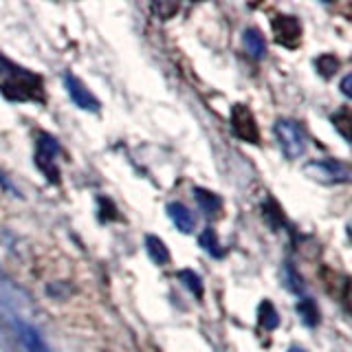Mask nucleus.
Masks as SVG:
<instances>
[{
  "label": "nucleus",
  "instance_id": "obj_1",
  "mask_svg": "<svg viewBox=\"0 0 352 352\" xmlns=\"http://www.w3.org/2000/svg\"><path fill=\"white\" fill-rule=\"evenodd\" d=\"M7 69L3 73L0 82V93L11 102H42L44 99V86L38 75H33L27 69H20L9 62H3Z\"/></svg>",
  "mask_w": 352,
  "mask_h": 352
},
{
  "label": "nucleus",
  "instance_id": "obj_2",
  "mask_svg": "<svg viewBox=\"0 0 352 352\" xmlns=\"http://www.w3.org/2000/svg\"><path fill=\"white\" fill-rule=\"evenodd\" d=\"M273 132H275V137H278V143L284 152V157L289 161H297L306 154L308 139H306V130L302 128L300 121L278 119L273 126Z\"/></svg>",
  "mask_w": 352,
  "mask_h": 352
},
{
  "label": "nucleus",
  "instance_id": "obj_3",
  "mask_svg": "<svg viewBox=\"0 0 352 352\" xmlns=\"http://www.w3.org/2000/svg\"><path fill=\"white\" fill-rule=\"evenodd\" d=\"M304 174L308 179L324 185H339V183H350V168L346 163L335 161V159H319V161H308L304 165Z\"/></svg>",
  "mask_w": 352,
  "mask_h": 352
},
{
  "label": "nucleus",
  "instance_id": "obj_4",
  "mask_svg": "<svg viewBox=\"0 0 352 352\" xmlns=\"http://www.w3.org/2000/svg\"><path fill=\"white\" fill-rule=\"evenodd\" d=\"M58 157H60V143L51 135H40L38 146H36V165L38 170L47 176L51 183L60 181V170H58Z\"/></svg>",
  "mask_w": 352,
  "mask_h": 352
},
{
  "label": "nucleus",
  "instance_id": "obj_5",
  "mask_svg": "<svg viewBox=\"0 0 352 352\" xmlns=\"http://www.w3.org/2000/svg\"><path fill=\"white\" fill-rule=\"evenodd\" d=\"M231 130L245 143H260V128L251 110L245 104H236L231 108Z\"/></svg>",
  "mask_w": 352,
  "mask_h": 352
},
{
  "label": "nucleus",
  "instance_id": "obj_6",
  "mask_svg": "<svg viewBox=\"0 0 352 352\" xmlns=\"http://www.w3.org/2000/svg\"><path fill=\"white\" fill-rule=\"evenodd\" d=\"M62 82H64L66 93H69V97H71V102L77 108L86 110V113H99L102 104H99V99L88 91V86L80 80V77L73 75V73H64Z\"/></svg>",
  "mask_w": 352,
  "mask_h": 352
},
{
  "label": "nucleus",
  "instance_id": "obj_7",
  "mask_svg": "<svg viewBox=\"0 0 352 352\" xmlns=\"http://www.w3.org/2000/svg\"><path fill=\"white\" fill-rule=\"evenodd\" d=\"M273 36L275 42L286 49H297L302 42V22L295 16H275L273 22Z\"/></svg>",
  "mask_w": 352,
  "mask_h": 352
},
{
  "label": "nucleus",
  "instance_id": "obj_8",
  "mask_svg": "<svg viewBox=\"0 0 352 352\" xmlns=\"http://www.w3.org/2000/svg\"><path fill=\"white\" fill-rule=\"evenodd\" d=\"M14 326H16V333L27 352H51L49 344L44 341V337L40 335V330L36 326L22 322V319H16Z\"/></svg>",
  "mask_w": 352,
  "mask_h": 352
},
{
  "label": "nucleus",
  "instance_id": "obj_9",
  "mask_svg": "<svg viewBox=\"0 0 352 352\" xmlns=\"http://www.w3.org/2000/svg\"><path fill=\"white\" fill-rule=\"evenodd\" d=\"M165 212H168V218L174 223V227L181 231V234H192L196 229V216L194 212L187 205H183L181 201H174L165 207Z\"/></svg>",
  "mask_w": 352,
  "mask_h": 352
},
{
  "label": "nucleus",
  "instance_id": "obj_10",
  "mask_svg": "<svg viewBox=\"0 0 352 352\" xmlns=\"http://www.w3.org/2000/svg\"><path fill=\"white\" fill-rule=\"evenodd\" d=\"M242 44H245L249 58L264 60V55H267V42H264V36L258 29H253V27L245 29V33H242Z\"/></svg>",
  "mask_w": 352,
  "mask_h": 352
},
{
  "label": "nucleus",
  "instance_id": "obj_11",
  "mask_svg": "<svg viewBox=\"0 0 352 352\" xmlns=\"http://www.w3.org/2000/svg\"><path fill=\"white\" fill-rule=\"evenodd\" d=\"M194 198L198 207L203 209L207 216H218L220 209H223V201H220V196L209 192V190H203V187H194Z\"/></svg>",
  "mask_w": 352,
  "mask_h": 352
},
{
  "label": "nucleus",
  "instance_id": "obj_12",
  "mask_svg": "<svg viewBox=\"0 0 352 352\" xmlns=\"http://www.w3.org/2000/svg\"><path fill=\"white\" fill-rule=\"evenodd\" d=\"M146 251H148L150 260L154 264H159V267H165V264L170 262V251L159 236H152V234L146 236Z\"/></svg>",
  "mask_w": 352,
  "mask_h": 352
},
{
  "label": "nucleus",
  "instance_id": "obj_13",
  "mask_svg": "<svg viewBox=\"0 0 352 352\" xmlns=\"http://www.w3.org/2000/svg\"><path fill=\"white\" fill-rule=\"evenodd\" d=\"M198 245H201L209 256L212 258H223L225 256V249L220 247V242H218V234L212 229V227H207L201 236H198Z\"/></svg>",
  "mask_w": 352,
  "mask_h": 352
},
{
  "label": "nucleus",
  "instance_id": "obj_14",
  "mask_svg": "<svg viewBox=\"0 0 352 352\" xmlns=\"http://www.w3.org/2000/svg\"><path fill=\"white\" fill-rule=\"evenodd\" d=\"M295 311H297V315H300L302 324L311 326V328L317 326V322H319V311H317V304L311 300V297H304V300L297 302Z\"/></svg>",
  "mask_w": 352,
  "mask_h": 352
},
{
  "label": "nucleus",
  "instance_id": "obj_15",
  "mask_svg": "<svg viewBox=\"0 0 352 352\" xmlns=\"http://www.w3.org/2000/svg\"><path fill=\"white\" fill-rule=\"evenodd\" d=\"M176 275H179L181 284L196 297V300H203V280H201V275L194 273L192 269H183Z\"/></svg>",
  "mask_w": 352,
  "mask_h": 352
},
{
  "label": "nucleus",
  "instance_id": "obj_16",
  "mask_svg": "<svg viewBox=\"0 0 352 352\" xmlns=\"http://www.w3.org/2000/svg\"><path fill=\"white\" fill-rule=\"evenodd\" d=\"M315 69H317V73L322 75V77H333L337 71H339V60L335 58L333 53H322L319 58L315 60Z\"/></svg>",
  "mask_w": 352,
  "mask_h": 352
},
{
  "label": "nucleus",
  "instance_id": "obj_17",
  "mask_svg": "<svg viewBox=\"0 0 352 352\" xmlns=\"http://www.w3.org/2000/svg\"><path fill=\"white\" fill-rule=\"evenodd\" d=\"M260 324L267 330H275V328L280 326V315H278L275 306L269 300H264L260 304Z\"/></svg>",
  "mask_w": 352,
  "mask_h": 352
},
{
  "label": "nucleus",
  "instance_id": "obj_18",
  "mask_svg": "<svg viewBox=\"0 0 352 352\" xmlns=\"http://www.w3.org/2000/svg\"><path fill=\"white\" fill-rule=\"evenodd\" d=\"M333 126L341 137H344L346 141H350V110L348 108L339 110V113L333 115Z\"/></svg>",
  "mask_w": 352,
  "mask_h": 352
},
{
  "label": "nucleus",
  "instance_id": "obj_19",
  "mask_svg": "<svg viewBox=\"0 0 352 352\" xmlns=\"http://www.w3.org/2000/svg\"><path fill=\"white\" fill-rule=\"evenodd\" d=\"M176 9H179L176 5H152V11H157V14L161 11V14H163L161 18H163V20H168V18L174 14V11H176Z\"/></svg>",
  "mask_w": 352,
  "mask_h": 352
},
{
  "label": "nucleus",
  "instance_id": "obj_20",
  "mask_svg": "<svg viewBox=\"0 0 352 352\" xmlns=\"http://www.w3.org/2000/svg\"><path fill=\"white\" fill-rule=\"evenodd\" d=\"M350 80H352L350 75H344V80H341V93H344L346 97L352 95V91H350Z\"/></svg>",
  "mask_w": 352,
  "mask_h": 352
},
{
  "label": "nucleus",
  "instance_id": "obj_21",
  "mask_svg": "<svg viewBox=\"0 0 352 352\" xmlns=\"http://www.w3.org/2000/svg\"><path fill=\"white\" fill-rule=\"evenodd\" d=\"M0 185H3V187H7V190H11V192H14V187H11V185H9V181L5 179V176H3V174H0Z\"/></svg>",
  "mask_w": 352,
  "mask_h": 352
},
{
  "label": "nucleus",
  "instance_id": "obj_22",
  "mask_svg": "<svg viewBox=\"0 0 352 352\" xmlns=\"http://www.w3.org/2000/svg\"><path fill=\"white\" fill-rule=\"evenodd\" d=\"M289 352H308L306 348H302V346H291L289 348Z\"/></svg>",
  "mask_w": 352,
  "mask_h": 352
}]
</instances>
